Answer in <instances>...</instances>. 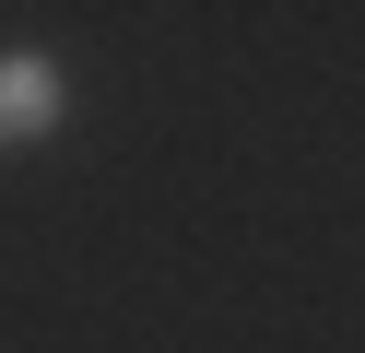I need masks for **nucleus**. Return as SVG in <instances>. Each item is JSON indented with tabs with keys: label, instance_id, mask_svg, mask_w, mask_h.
I'll use <instances>...</instances> for the list:
<instances>
[{
	"label": "nucleus",
	"instance_id": "nucleus-1",
	"mask_svg": "<svg viewBox=\"0 0 365 353\" xmlns=\"http://www.w3.org/2000/svg\"><path fill=\"white\" fill-rule=\"evenodd\" d=\"M59 106H71V83H59V59H36V47H0V141H48Z\"/></svg>",
	"mask_w": 365,
	"mask_h": 353
}]
</instances>
